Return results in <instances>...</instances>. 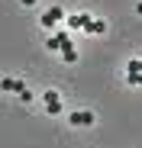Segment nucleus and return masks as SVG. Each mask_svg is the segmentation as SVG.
<instances>
[{"mask_svg":"<svg viewBox=\"0 0 142 148\" xmlns=\"http://www.w3.org/2000/svg\"><path fill=\"white\" fill-rule=\"evenodd\" d=\"M42 100H45V113H49V116H58V113H61V97H58L55 90H45Z\"/></svg>","mask_w":142,"mask_h":148,"instance_id":"f257e3e1","label":"nucleus"},{"mask_svg":"<svg viewBox=\"0 0 142 148\" xmlns=\"http://www.w3.org/2000/svg\"><path fill=\"white\" fill-rule=\"evenodd\" d=\"M61 19H65V10L61 7H52L49 13H42V29H55Z\"/></svg>","mask_w":142,"mask_h":148,"instance_id":"f03ea898","label":"nucleus"},{"mask_svg":"<svg viewBox=\"0 0 142 148\" xmlns=\"http://www.w3.org/2000/svg\"><path fill=\"white\" fill-rule=\"evenodd\" d=\"M68 122H71V126H94V113L90 110H74L68 116Z\"/></svg>","mask_w":142,"mask_h":148,"instance_id":"7ed1b4c3","label":"nucleus"},{"mask_svg":"<svg viewBox=\"0 0 142 148\" xmlns=\"http://www.w3.org/2000/svg\"><path fill=\"white\" fill-rule=\"evenodd\" d=\"M87 23H90L87 13H74V16H68V29H84Z\"/></svg>","mask_w":142,"mask_h":148,"instance_id":"20e7f679","label":"nucleus"},{"mask_svg":"<svg viewBox=\"0 0 142 148\" xmlns=\"http://www.w3.org/2000/svg\"><path fill=\"white\" fill-rule=\"evenodd\" d=\"M58 58H61V61H68V64H71V61H78L74 45H71V42H65V45H61V52H58Z\"/></svg>","mask_w":142,"mask_h":148,"instance_id":"39448f33","label":"nucleus"},{"mask_svg":"<svg viewBox=\"0 0 142 148\" xmlns=\"http://www.w3.org/2000/svg\"><path fill=\"white\" fill-rule=\"evenodd\" d=\"M0 87H3V90H16V93H23V90H26V84H23V81H16V77H3V81H0Z\"/></svg>","mask_w":142,"mask_h":148,"instance_id":"423d86ee","label":"nucleus"},{"mask_svg":"<svg viewBox=\"0 0 142 148\" xmlns=\"http://www.w3.org/2000/svg\"><path fill=\"white\" fill-rule=\"evenodd\" d=\"M84 29H87V32H97V36H103V32H107V23H103V19H90Z\"/></svg>","mask_w":142,"mask_h":148,"instance_id":"0eeeda50","label":"nucleus"},{"mask_svg":"<svg viewBox=\"0 0 142 148\" xmlns=\"http://www.w3.org/2000/svg\"><path fill=\"white\" fill-rule=\"evenodd\" d=\"M126 74H142V58H129L126 61Z\"/></svg>","mask_w":142,"mask_h":148,"instance_id":"6e6552de","label":"nucleus"},{"mask_svg":"<svg viewBox=\"0 0 142 148\" xmlns=\"http://www.w3.org/2000/svg\"><path fill=\"white\" fill-rule=\"evenodd\" d=\"M19 3H23V7H32V3H36V0H19Z\"/></svg>","mask_w":142,"mask_h":148,"instance_id":"1a4fd4ad","label":"nucleus"},{"mask_svg":"<svg viewBox=\"0 0 142 148\" xmlns=\"http://www.w3.org/2000/svg\"><path fill=\"white\" fill-rule=\"evenodd\" d=\"M136 10H139V13H142V0H139V3H136Z\"/></svg>","mask_w":142,"mask_h":148,"instance_id":"9d476101","label":"nucleus"}]
</instances>
